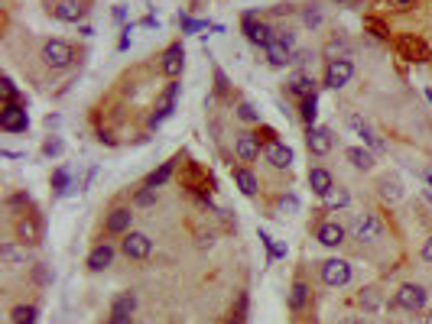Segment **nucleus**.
I'll list each match as a JSON object with an SVG mask.
<instances>
[{"instance_id": "nucleus-1", "label": "nucleus", "mask_w": 432, "mask_h": 324, "mask_svg": "<svg viewBox=\"0 0 432 324\" xmlns=\"http://www.w3.org/2000/svg\"><path fill=\"white\" fill-rule=\"evenodd\" d=\"M348 233H351V240H357V243H377L384 237V224H380V217H377L374 211H361L351 217Z\"/></svg>"}, {"instance_id": "nucleus-2", "label": "nucleus", "mask_w": 432, "mask_h": 324, "mask_svg": "<svg viewBox=\"0 0 432 324\" xmlns=\"http://www.w3.org/2000/svg\"><path fill=\"white\" fill-rule=\"evenodd\" d=\"M43 62L49 68H56V72H66V68H72L78 62V49L72 43H66V39H49L43 46Z\"/></svg>"}, {"instance_id": "nucleus-3", "label": "nucleus", "mask_w": 432, "mask_h": 324, "mask_svg": "<svg viewBox=\"0 0 432 324\" xmlns=\"http://www.w3.org/2000/svg\"><path fill=\"white\" fill-rule=\"evenodd\" d=\"M394 49H396V56L403 59V62H413V65H426L432 59V49L426 46V39L413 36V33L396 36L394 39Z\"/></svg>"}, {"instance_id": "nucleus-4", "label": "nucleus", "mask_w": 432, "mask_h": 324, "mask_svg": "<svg viewBox=\"0 0 432 324\" xmlns=\"http://www.w3.org/2000/svg\"><path fill=\"white\" fill-rule=\"evenodd\" d=\"M182 188H188L192 194H198V198H205L211 194V188H215V178L208 176V169H202L198 162H186V172H182Z\"/></svg>"}, {"instance_id": "nucleus-5", "label": "nucleus", "mask_w": 432, "mask_h": 324, "mask_svg": "<svg viewBox=\"0 0 432 324\" xmlns=\"http://www.w3.org/2000/svg\"><path fill=\"white\" fill-rule=\"evenodd\" d=\"M426 302H429V292L419 282H406L394 295V308H403V311H423Z\"/></svg>"}, {"instance_id": "nucleus-6", "label": "nucleus", "mask_w": 432, "mask_h": 324, "mask_svg": "<svg viewBox=\"0 0 432 324\" xmlns=\"http://www.w3.org/2000/svg\"><path fill=\"white\" fill-rule=\"evenodd\" d=\"M319 276H322V282L325 286H332V288H341V286H348L351 282V263L348 259H325L319 266Z\"/></svg>"}, {"instance_id": "nucleus-7", "label": "nucleus", "mask_w": 432, "mask_h": 324, "mask_svg": "<svg viewBox=\"0 0 432 324\" xmlns=\"http://www.w3.org/2000/svg\"><path fill=\"white\" fill-rule=\"evenodd\" d=\"M0 130H3V133H27L29 130L27 104H3V111H0Z\"/></svg>"}, {"instance_id": "nucleus-8", "label": "nucleus", "mask_w": 432, "mask_h": 324, "mask_svg": "<svg viewBox=\"0 0 432 324\" xmlns=\"http://www.w3.org/2000/svg\"><path fill=\"white\" fill-rule=\"evenodd\" d=\"M355 78V62L351 59H332V62H325V88H345L348 82Z\"/></svg>"}, {"instance_id": "nucleus-9", "label": "nucleus", "mask_w": 432, "mask_h": 324, "mask_svg": "<svg viewBox=\"0 0 432 324\" xmlns=\"http://www.w3.org/2000/svg\"><path fill=\"white\" fill-rule=\"evenodd\" d=\"M182 68H186V49H182V43H170L166 46V52L160 56V72L170 78V82H176L179 75H182Z\"/></svg>"}, {"instance_id": "nucleus-10", "label": "nucleus", "mask_w": 432, "mask_h": 324, "mask_svg": "<svg viewBox=\"0 0 432 324\" xmlns=\"http://www.w3.org/2000/svg\"><path fill=\"white\" fill-rule=\"evenodd\" d=\"M244 33H247V39L260 49H267L273 39H276V29H273L270 23L257 20V13H244Z\"/></svg>"}, {"instance_id": "nucleus-11", "label": "nucleus", "mask_w": 432, "mask_h": 324, "mask_svg": "<svg viewBox=\"0 0 432 324\" xmlns=\"http://www.w3.org/2000/svg\"><path fill=\"white\" fill-rule=\"evenodd\" d=\"M121 250H124V256L127 259H147L153 253V240L140 231H131V233H124Z\"/></svg>"}, {"instance_id": "nucleus-12", "label": "nucleus", "mask_w": 432, "mask_h": 324, "mask_svg": "<svg viewBox=\"0 0 432 324\" xmlns=\"http://www.w3.org/2000/svg\"><path fill=\"white\" fill-rule=\"evenodd\" d=\"M179 91H182V84H179V78L176 82H170L166 84V91L160 94V101H156V114L150 117V127H160L166 117H170L172 111H176V98H179Z\"/></svg>"}, {"instance_id": "nucleus-13", "label": "nucleus", "mask_w": 432, "mask_h": 324, "mask_svg": "<svg viewBox=\"0 0 432 324\" xmlns=\"http://www.w3.org/2000/svg\"><path fill=\"white\" fill-rule=\"evenodd\" d=\"M131 224H133L131 208H111L107 217H104V233L107 237H124V233H131Z\"/></svg>"}, {"instance_id": "nucleus-14", "label": "nucleus", "mask_w": 432, "mask_h": 324, "mask_svg": "<svg viewBox=\"0 0 432 324\" xmlns=\"http://www.w3.org/2000/svg\"><path fill=\"white\" fill-rule=\"evenodd\" d=\"M345 237H348V227H341L338 221H319L315 224V240L322 243V247H341L345 243Z\"/></svg>"}, {"instance_id": "nucleus-15", "label": "nucleus", "mask_w": 432, "mask_h": 324, "mask_svg": "<svg viewBox=\"0 0 432 324\" xmlns=\"http://www.w3.org/2000/svg\"><path fill=\"white\" fill-rule=\"evenodd\" d=\"M17 240L23 247H33V243L43 240V221H39L36 214H23L17 221Z\"/></svg>"}, {"instance_id": "nucleus-16", "label": "nucleus", "mask_w": 432, "mask_h": 324, "mask_svg": "<svg viewBox=\"0 0 432 324\" xmlns=\"http://www.w3.org/2000/svg\"><path fill=\"white\" fill-rule=\"evenodd\" d=\"M332 130L329 127H309L306 130V146H309L312 156H329L332 153Z\"/></svg>"}, {"instance_id": "nucleus-17", "label": "nucleus", "mask_w": 432, "mask_h": 324, "mask_svg": "<svg viewBox=\"0 0 432 324\" xmlns=\"http://www.w3.org/2000/svg\"><path fill=\"white\" fill-rule=\"evenodd\" d=\"M260 153H263V146L254 133H237L234 137V156L241 159V162H254Z\"/></svg>"}, {"instance_id": "nucleus-18", "label": "nucleus", "mask_w": 432, "mask_h": 324, "mask_svg": "<svg viewBox=\"0 0 432 324\" xmlns=\"http://www.w3.org/2000/svg\"><path fill=\"white\" fill-rule=\"evenodd\" d=\"M348 127H351V130L357 133V137L364 139L367 149H374V153H384V139H380V137L374 133V130L367 127V121L361 117V114H351V117H348Z\"/></svg>"}, {"instance_id": "nucleus-19", "label": "nucleus", "mask_w": 432, "mask_h": 324, "mask_svg": "<svg viewBox=\"0 0 432 324\" xmlns=\"http://www.w3.org/2000/svg\"><path fill=\"white\" fill-rule=\"evenodd\" d=\"M111 263H114V247L107 240H104V243H94L91 253H88V259H85V266L91 269V272H104V269L111 266Z\"/></svg>"}, {"instance_id": "nucleus-20", "label": "nucleus", "mask_w": 432, "mask_h": 324, "mask_svg": "<svg viewBox=\"0 0 432 324\" xmlns=\"http://www.w3.org/2000/svg\"><path fill=\"white\" fill-rule=\"evenodd\" d=\"M263 159H267L273 169H290L292 166V149L286 146L283 139H276V143H270V146H263Z\"/></svg>"}, {"instance_id": "nucleus-21", "label": "nucleus", "mask_w": 432, "mask_h": 324, "mask_svg": "<svg viewBox=\"0 0 432 324\" xmlns=\"http://www.w3.org/2000/svg\"><path fill=\"white\" fill-rule=\"evenodd\" d=\"M52 17L62 23H78L85 17V3L82 0H59V3H52Z\"/></svg>"}, {"instance_id": "nucleus-22", "label": "nucleus", "mask_w": 432, "mask_h": 324, "mask_svg": "<svg viewBox=\"0 0 432 324\" xmlns=\"http://www.w3.org/2000/svg\"><path fill=\"white\" fill-rule=\"evenodd\" d=\"M286 91L296 94L299 101H306V98H312V94H319V84H315V78H312V75L299 72V75H292V78H290Z\"/></svg>"}, {"instance_id": "nucleus-23", "label": "nucleus", "mask_w": 432, "mask_h": 324, "mask_svg": "<svg viewBox=\"0 0 432 324\" xmlns=\"http://www.w3.org/2000/svg\"><path fill=\"white\" fill-rule=\"evenodd\" d=\"M309 185H312V192L319 194V198H325V194L335 188V178H332L329 169L315 166V169H309Z\"/></svg>"}, {"instance_id": "nucleus-24", "label": "nucleus", "mask_w": 432, "mask_h": 324, "mask_svg": "<svg viewBox=\"0 0 432 324\" xmlns=\"http://www.w3.org/2000/svg\"><path fill=\"white\" fill-rule=\"evenodd\" d=\"M348 156V162L355 169H361V172H371L374 169V149H364V146H351L345 153Z\"/></svg>"}, {"instance_id": "nucleus-25", "label": "nucleus", "mask_w": 432, "mask_h": 324, "mask_svg": "<svg viewBox=\"0 0 432 324\" xmlns=\"http://www.w3.org/2000/svg\"><path fill=\"white\" fill-rule=\"evenodd\" d=\"M263 52H267V62L276 65V68H283V65H290V62H292V49H290V46H283L280 39H273V43L263 49Z\"/></svg>"}, {"instance_id": "nucleus-26", "label": "nucleus", "mask_w": 432, "mask_h": 324, "mask_svg": "<svg viewBox=\"0 0 432 324\" xmlns=\"http://www.w3.org/2000/svg\"><path fill=\"white\" fill-rule=\"evenodd\" d=\"M0 259H3L7 266H27L29 250L27 247H17V243H3V247H0Z\"/></svg>"}, {"instance_id": "nucleus-27", "label": "nucleus", "mask_w": 432, "mask_h": 324, "mask_svg": "<svg viewBox=\"0 0 432 324\" xmlns=\"http://www.w3.org/2000/svg\"><path fill=\"white\" fill-rule=\"evenodd\" d=\"M176 162H179V156L170 159V162H163L160 169H153L150 176H147V188H163L166 185V182L172 178V172H176Z\"/></svg>"}, {"instance_id": "nucleus-28", "label": "nucleus", "mask_w": 432, "mask_h": 324, "mask_svg": "<svg viewBox=\"0 0 432 324\" xmlns=\"http://www.w3.org/2000/svg\"><path fill=\"white\" fill-rule=\"evenodd\" d=\"M234 185L241 188V194L254 198V194H257V176H254V172H251L247 166H237V169H234Z\"/></svg>"}, {"instance_id": "nucleus-29", "label": "nucleus", "mask_w": 432, "mask_h": 324, "mask_svg": "<svg viewBox=\"0 0 432 324\" xmlns=\"http://www.w3.org/2000/svg\"><path fill=\"white\" fill-rule=\"evenodd\" d=\"M306 305H309V286H306L302 279H296L290 288V308L292 311H302Z\"/></svg>"}, {"instance_id": "nucleus-30", "label": "nucleus", "mask_w": 432, "mask_h": 324, "mask_svg": "<svg viewBox=\"0 0 432 324\" xmlns=\"http://www.w3.org/2000/svg\"><path fill=\"white\" fill-rule=\"evenodd\" d=\"M299 117L306 127H315V117H319V94H312L306 101H299Z\"/></svg>"}, {"instance_id": "nucleus-31", "label": "nucleus", "mask_w": 432, "mask_h": 324, "mask_svg": "<svg viewBox=\"0 0 432 324\" xmlns=\"http://www.w3.org/2000/svg\"><path fill=\"white\" fill-rule=\"evenodd\" d=\"M39 308L36 305H17L10 311V324H36Z\"/></svg>"}, {"instance_id": "nucleus-32", "label": "nucleus", "mask_w": 432, "mask_h": 324, "mask_svg": "<svg viewBox=\"0 0 432 324\" xmlns=\"http://www.w3.org/2000/svg\"><path fill=\"white\" fill-rule=\"evenodd\" d=\"M234 114H237V121H244V123H260V111L251 101H237Z\"/></svg>"}, {"instance_id": "nucleus-33", "label": "nucleus", "mask_w": 432, "mask_h": 324, "mask_svg": "<svg viewBox=\"0 0 432 324\" xmlns=\"http://www.w3.org/2000/svg\"><path fill=\"white\" fill-rule=\"evenodd\" d=\"M364 29L377 39H390V26H387L380 17H364Z\"/></svg>"}, {"instance_id": "nucleus-34", "label": "nucleus", "mask_w": 432, "mask_h": 324, "mask_svg": "<svg viewBox=\"0 0 432 324\" xmlns=\"http://www.w3.org/2000/svg\"><path fill=\"white\" fill-rule=\"evenodd\" d=\"M348 52H351V46H348V39H332L329 46H325V59H348Z\"/></svg>"}, {"instance_id": "nucleus-35", "label": "nucleus", "mask_w": 432, "mask_h": 324, "mask_svg": "<svg viewBox=\"0 0 432 324\" xmlns=\"http://www.w3.org/2000/svg\"><path fill=\"white\" fill-rule=\"evenodd\" d=\"M322 201H325V208H348V201H351V194H348L345 188H332V192L325 194Z\"/></svg>"}, {"instance_id": "nucleus-36", "label": "nucleus", "mask_w": 432, "mask_h": 324, "mask_svg": "<svg viewBox=\"0 0 432 324\" xmlns=\"http://www.w3.org/2000/svg\"><path fill=\"white\" fill-rule=\"evenodd\" d=\"M111 311H137V295H133V292H124V295H117L111 302Z\"/></svg>"}, {"instance_id": "nucleus-37", "label": "nucleus", "mask_w": 432, "mask_h": 324, "mask_svg": "<svg viewBox=\"0 0 432 324\" xmlns=\"http://www.w3.org/2000/svg\"><path fill=\"white\" fill-rule=\"evenodd\" d=\"M357 302L364 305V311H377V308L384 305V302H380V295H377V288H361V295H357Z\"/></svg>"}, {"instance_id": "nucleus-38", "label": "nucleus", "mask_w": 432, "mask_h": 324, "mask_svg": "<svg viewBox=\"0 0 432 324\" xmlns=\"http://www.w3.org/2000/svg\"><path fill=\"white\" fill-rule=\"evenodd\" d=\"M228 321H231V324H244L247 321V295H244V292L237 295V305L231 308V318H228Z\"/></svg>"}, {"instance_id": "nucleus-39", "label": "nucleus", "mask_w": 432, "mask_h": 324, "mask_svg": "<svg viewBox=\"0 0 432 324\" xmlns=\"http://www.w3.org/2000/svg\"><path fill=\"white\" fill-rule=\"evenodd\" d=\"M254 137L260 139V146H270V143H276V139H280V133H276V130H273V127H263V123H257Z\"/></svg>"}, {"instance_id": "nucleus-40", "label": "nucleus", "mask_w": 432, "mask_h": 324, "mask_svg": "<svg viewBox=\"0 0 432 324\" xmlns=\"http://www.w3.org/2000/svg\"><path fill=\"white\" fill-rule=\"evenodd\" d=\"M0 91H3V101H7V104H23V101H20V94H17V84L10 82V78H3V82H0Z\"/></svg>"}, {"instance_id": "nucleus-41", "label": "nucleus", "mask_w": 432, "mask_h": 324, "mask_svg": "<svg viewBox=\"0 0 432 324\" xmlns=\"http://www.w3.org/2000/svg\"><path fill=\"white\" fill-rule=\"evenodd\" d=\"M133 204H140V208H150V204H156V188H140V192L133 194Z\"/></svg>"}, {"instance_id": "nucleus-42", "label": "nucleus", "mask_w": 432, "mask_h": 324, "mask_svg": "<svg viewBox=\"0 0 432 324\" xmlns=\"http://www.w3.org/2000/svg\"><path fill=\"white\" fill-rule=\"evenodd\" d=\"M302 23H306V26H309V29H315V26H319V23H322V10L315 7V3H312L309 10H302Z\"/></svg>"}, {"instance_id": "nucleus-43", "label": "nucleus", "mask_w": 432, "mask_h": 324, "mask_svg": "<svg viewBox=\"0 0 432 324\" xmlns=\"http://www.w3.org/2000/svg\"><path fill=\"white\" fill-rule=\"evenodd\" d=\"M179 23H182V33H198V29H205V26H208L205 20H192V17H186V13L179 17Z\"/></svg>"}, {"instance_id": "nucleus-44", "label": "nucleus", "mask_w": 432, "mask_h": 324, "mask_svg": "<svg viewBox=\"0 0 432 324\" xmlns=\"http://www.w3.org/2000/svg\"><path fill=\"white\" fill-rule=\"evenodd\" d=\"M292 211H299V198H296V194L280 198V214H292Z\"/></svg>"}, {"instance_id": "nucleus-45", "label": "nucleus", "mask_w": 432, "mask_h": 324, "mask_svg": "<svg viewBox=\"0 0 432 324\" xmlns=\"http://www.w3.org/2000/svg\"><path fill=\"white\" fill-rule=\"evenodd\" d=\"M52 188H56V192H66V188H68V169H56V176H52Z\"/></svg>"}, {"instance_id": "nucleus-46", "label": "nucleus", "mask_w": 432, "mask_h": 324, "mask_svg": "<svg viewBox=\"0 0 432 324\" xmlns=\"http://www.w3.org/2000/svg\"><path fill=\"white\" fill-rule=\"evenodd\" d=\"M215 91L221 94V98H228V91H231V88H228V78H225V72H221V68H215Z\"/></svg>"}, {"instance_id": "nucleus-47", "label": "nucleus", "mask_w": 432, "mask_h": 324, "mask_svg": "<svg viewBox=\"0 0 432 324\" xmlns=\"http://www.w3.org/2000/svg\"><path fill=\"white\" fill-rule=\"evenodd\" d=\"M43 153H46V156H59V153H62V139L49 137L46 143H43Z\"/></svg>"}, {"instance_id": "nucleus-48", "label": "nucleus", "mask_w": 432, "mask_h": 324, "mask_svg": "<svg viewBox=\"0 0 432 324\" xmlns=\"http://www.w3.org/2000/svg\"><path fill=\"white\" fill-rule=\"evenodd\" d=\"M107 324H133V315L131 311H111V321Z\"/></svg>"}, {"instance_id": "nucleus-49", "label": "nucleus", "mask_w": 432, "mask_h": 324, "mask_svg": "<svg viewBox=\"0 0 432 324\" xmlns=\"http://www.w3.org/2000/svg\"><path fill=\"white\" fill-rule=\"evenodd\" d=\"M276 39H280L283 46H290V49H292V43H296V36H292L290 29H276Z\"/></svg>"}, {"instance_id": "nucleus-50", "label": "nucleus", "mask_w": 432, "mask_h": 324, "mask_svg": "<svg viewBox=\"0 0 432 324\" xmlns=\"http://www.w3.org/2000/svg\"><path fill=\"white\" fill-rule=\"evenodd\" d=\"M273 13H276V17H283V13L290 17V13H292V7H290V3H276V7H273Z\"/></svg>"}, {"instance_id": "nucleus-51", "label": "nucleus", "mask_w": 432, "mask_h": 324, "mask_svg": "<svg viewBox=\"0 0 432 324\" xmlns=\"http://www.w3.org/2000/svg\"><path fill=\"white\" fill-rule=\"evenodd\" d=\"M423 259H426V263H432V237L423 243Z\"/></svg>"}, {"instance_id": "nucleus-52", "label": "nucleus", "mask_w": 432, "mask_h": 324, "mask_svg": "<svg viewBox=\"0 0 432 324\" xmlns=\"http://www.w3.org/2000/svg\"><path fill=\"white\" fill-rule=\"evenodd\" d=\"M413 315H416V318H413L410 324H432V318H429V315H419V311H413Z\"/></svg>"}, {"instance_id": "nucleus-53", "label": "nucleus", "mask_w": 432, "mask_h": 324, "mask_svg": "<svg viewBox=\"0 0 432 324\" xmlns=\"http://www.w3.org/2000/svg\"><path fill=\"white\" fill-rule=\"evenodd\" d=\"M292 62H296V65H302V62H309V52H296V56H292Z\"/></svg>"}, {"instance_id": "nucleus-54", "label": "nucleus", "mask_w": 432, "mask_h": 324, "mask_svg": "<svg viewBox=\"0 0 432 324\" xmlns=\"http://www.w3.org/2000/svg\"><path fill=\"white\" fill-rule=\"evenodd\" d=\"M396 3H400V7H410V3H413V0H396Z\"/></svg>"}, {"instance_id": "nucleus-55", "label": "nucleus", "mask_w": 432, "mask_h": 324, "mask_svg": "<svg viewBox=\"0 0 432 324\" xmlns=\"http://www.w3.org/2000/svg\"><path fill=\"white\" fill-rule=\"evenodd\" d=\"M338 3H348V0H338Z\"/></svg>"}, {"instance_id": "nucleus-56", "label": "nucleus", "mask_w": 432, "mask_h": 324, "mask_svg": "<svg viewBox=\"0 0 432 324\" xmlns=\"http://www.w3.org/2000/svg\"><path fill=\"white\" fill-rule=\"evenodd\" d=\"M345 324H355V321H345Z\"/></svg>"}, {"instance_id": "nucleus-57", "label": "nucleus", "mask_w": 432, "mask_h": 324, "mask_svg": "<svg viewBox=\"0 0 432 324\" xmlns=\"http://www.w3.org/2000/svg\"><path fill=\"white\" fill-rule=\"evenodd\" d=\"M429 182H432V176H429Z\"/></svg>"}, {"instance_id": "nucleus-58", "label": "nucleus", "mask_w": 432, "mask_h": 324, "mask_svg": "<svg viewBox=\"0 0 432 324\" xmlns=\"http://www.w3.org/2000/svg\"><path fill=\"white\" fill-rule=\"evenodd\" d=\"M429 318H432V311H429Z\"/></svg>"}]
</instances>
